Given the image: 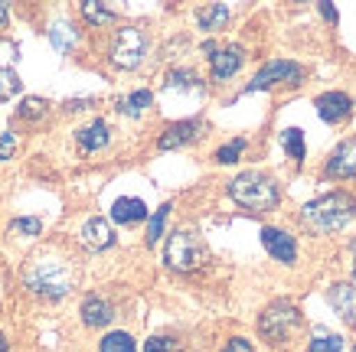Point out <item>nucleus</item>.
I'll return each mask as SVG.
<instances>
[{"instance_id": "obj_11", "label": "nucleus", "mask_w": 356, "mask_h": 352, "mask_svg": "<svg viewBox=\"0 0 356 352\" xmlns=\"http://www.w3.org/2000/svg\"><path fill=\"white\" fill-rule=\"evenodd\" d=\"M350 111H353V101H350V95H343V92H327V95L317 98V115L324 117L327 124L346 121Z\"/></svg>"}, {"instance_id": "obj_15", "label": "nucleus", "mask_w": 356, "mask_h": 352, "mask_svg": "<svg viewBox=\"0 0 356 352\" xmlns=\"http://www.w3.org/2000/svg\"><path fill=\"white\" fill-rule=\"evenodd\" d=\"M108 140H111V131L105 121H92L88 128L79 131V147H82V153H95V150L108 147Z\"/></svg>"}, {"instance_id": "obj_6", "label": "nucleus", "mask_w": 356, "mask_h": 352, "mask_svg": "<svg viewBox=\"0 0 356 352\" xmlns=\"http://www.w3.org/2000/svg\"><path fill=\"white\" fill-rule=\"evenodd\" d=\"M144 53H147V36H144V30L124 26V30L115 33V40H111V62L118 65V69H134V65H140Z\"/></svg>"}, {"instance_id": "obj_32", "label": "nucleus", "mask_w": 356, "mask_h": 352, "mask_svg": "<svg viewBox=\"0 0 356 352\" xmlns=\"http://www.w3.org/2000/svg\"><path fill=\"white\" fill-rule=\"evenodd\" d=\"M13 150H17V140H13V134H7V131H0V163L10 160Z\"/></svg>"}, {"instance_id": "obj_22", "label": "nucleus", "mask_w": 356, "mask_h": 352, "mask_svg": "<svg viewBox=\"0 0 356 352\" xmlns=\"http://www.w3.org/2000/svg\"><path fill=\"white\" fill-rule=\"evenodd\" d=\"M186 88H200V78L190 69H173L167 72V92H186Z\"/></svg>"}, {"instance_id": "obj_10", "label": "nucleus", "mask_w": 356, "mask_h": 352, "mask_svg": "<svg viewBox=\"0 0 356 352\" xmlns=\"http://www.w3.org/2000/svg\"><path fill=\"white\" fill-rule=\"evenodd\" d=\"M200 137H203V121H177V124H170V128L161 134L157 147L177 150V147H184V144H193V140H200Z\"/></svg>"}, {"instance_id": "obj_31", "label": "nucleus", "mask_w": 356, "mask_h": 352, "mask_svg": "<svg viewBox=\"0 0 356 352\" xmlns=\"http://www.w3.org/2000/svg\"><path fill=\"white\" fill-rule=\"evenodd\" d=\"M10 228L13 232H23V235H40L43 232V222H40V219H17Z\"/></svg>"}, {"instance_id": "obj_30", "label": "nucleus", "mask_w": 356, "mask_h": 352, "mask_svg": "<svg viewBox=\"0 0 356 352\" xmlns=\"http://www.w3.org/2000/svg\"><path fill=\"white\" fill-rule=\"evenodd\" d=\"M17 88H20V78H17V72H10V69H3V72H0V98L13 95Z\"/></svg>"}, {"instance_id": "obj_9", "label": "nucleus", "mask_w": 356, "mask_h": 352, "mask_svg": "<svg viewBox=\"0 0 356 352\" xmlns=\"http://www.w3.org/2000/svg\"><path fill=\"white\" fill-rule=\"evenodd\" d=\"M261 242H265V251H268L275 261L281 265H294V258H298V242H294L291 235L284 232V228H261Z\"/></svg>"}, {"instance_id": "obj_37", "label": "nucleus", "mask_w": 356, "mask_h": 352, "mask_svg": "<svg viewBox=\"0 0 356 352\" xmlns=\"http://www.w3.org/2000/svg\"><path fill=\"white\" fill-rule=\"evenodd\" d=\"M353 278H356V238H353Z\"/></svg>"}, {"instance_id": "obj_28", "label": "nucleus", "mask_w": 356, "mask_h": 352, "mask_svg": "<svg viewBox=\"0 0 356 352\" xmlns=\"http://www.w3.org/2000/svg\"><path fill=\"white\" fill-rule=\"evenodd\" d=\"M49 36H53L56 49H69V46L76 43V33H72V26H69V23H56Z\"/></svg>"}, {"instance_id": "obj_19", "label": "nucleus", "mask_w": 356, "mask_h": 352, "mask_svg": "<svg viewBox=\"0 0 356 352\" xmlns=\"http://www.w3.org/2000/svg\"><path fill=\"white\" fill-rule=\"evenodd\" d=\"M343 349V336L327 330H314V340L307 346V352H340Z\"/></svg>"}, {"instance_id": "obj_21", "label": "nucleus", "mask_w": 356, "mask_h": 352, "mask_svg": "<svg viewBox=\"0 0 356 352\" xmlns=\"http://www.w3.org/2000/svg\"><path fill=\"white\" fill-rule=\"evenodd\" d=\"M151 101H154V95L151 92H147V88H140V92H134V95H128V98H121V111H124V115H144V111H147V108H151Z\"/></svg>"}, {"instance_id": "obj_18", "label": "nucleus", "mask_w": 356, "mask_h": 352, "mask_svg": "<svg viewBox=\"0 0 356 352\" xmlns=\"http://www.w3.org/2000/svg\"><path fill=\"white\" fill-rule=\"evenodd\" d=\"M226 20H229V7H222V3H209L203 10H196V23L203 30H219Z\"/></svg>"}, {"instance_id": "obj_1", "label": "nucleus", "mask_w": 356, "mask_h": 352, "mask_svg": "<svg viewBox=\"0 0 356 352\" xmlns=\"http://www.w3.org/2000/svg\"><path fill=\"white\" fill-rule=\"evenodd\" d=\"M23 284L33 297L43 300H63L72 284H76V274L65 261H56V258H33L30 265L23 267Z\"/></svg>"}, {"instance_id": "obj_3", "label": "nucleus", "mask_w": 356, "mask_h": 352, "mask_svg": "<svg viewBox=\"0 0 356 352\" xmlns=\"http://www.w3.org/2000/svg\"><path fill=\"white\" fill-rule=\"evenodd\" d=\"M229 196L248 212H271L281 203L278 180L261 170H245L229 183Z\"/></svg>"}, {"instance_id": "obj_5", "label": "nucleus", "mask_w": 356, "mask_h": 352, "mask_svg": "<svg viewBox=\"0 0 356 352\" xmlns=\"http://www.w3.org/2000/svg\"><path fill=\"white\" fill-rule=\"evenodd\" d=\"M301 307L294 303V300H275L268 307L261 310L259 317V333L271 346H288L294 340V333L301 330Z\"/></svg>"}, {"instance_id": "obj_34", "label": "nucleus", "mask_w": 356, "mask_h": 352, "mask_svg": "<svg viewBox=\"0 0 356 352\" xmlns=\"http://www.w3.org/2000/svg\"><path fill=\"white\" fill-rule=\"evenodd\" d=\"M321 17H324V20H330V23H337V10L330 7V3H321Z\"/></svg>"}, {"instance_id": "obj_25", "label": "nucleus", "mask_w": 356, "mask_h": 352, "mask_svg": "<svg viewBox=\"0 0 356 352\" xmlns=\"http://www.w3.org/2000/svg\"><path fill=\"white\" fill-rule=\"evenodd\" d=\"M167 215H170V203H163L157 212L151 215V222H147V245H157L163 235V222H167Z\"/></svg>"}, {"instance_id": "obj_12", "label": "nucleus", "mask_w": 356, "mask_h": 352, "mask_svg": "<svg viewBox=\"0 0 356 352\" xmlns=\"http://www.w3.org/2000/svg\"><path fill=\"white\" fill-rule=\"evenodd\" d=\"M245 62V53L242 46H226V49H216L213 53V82H226L242 69Z\"/></svg>"}, {"instance_id": "obj_2", "label": "nucleus", "mask_w": 356, "mask_h": 352, "mask_svg": "<svg viewBox=\"0 0 356 352\" xmlns=\"http://www.w3.org/2000/svg\"><path fill=\"white\" fill-rule=\"evenodd\" d=\"M356 212V199L350 192H327L321 199H311V203L301 209V222L307 232L314 235H327L343 228Z\"/></svg>"}, {"instance_id": "obj_20", "label": "nucleus", "mask_w": 356, "mask_h": 352, "mask_svg": "<svg viewBox=\"0 0 356 352\" xmlns=\"http://www.w3.org/2000/svg\"><path fill=\"white\" fill-rule=\"evenodd\" d=\"M82 17H86L92 26H108V23H115V13H111L105 3H98V0L82 3Z\"/></svg>"}, {"instance_id": "obj_23", "label": "nucleus", "mask_w": 356, "mask_h": 352, "mask_svg": "<svg viewBox=\"0 0 356 352\" xmlns=\"http://www.w3.org/2000/svg\"><path fill=\"white\" fill-rule=\"evenodd\" d=\"M281 144H284V150H288L291 160H298V163L304 160V153H307V147H304V131L288 128L284 134H281Z\"/></svg>"}, {"instance_id": "obj_4", "label": "nucleus", "mask_w": 356, "mask_h": 352, "mask_svg": "<svg viewBox=\"0 0 356 352\" xmlns=\"http://www.w3.org/2000/svg\"><path fill=\"white\" fill-rule=\"evenodd\" d=\"M163 261L170 271L177 274H193L209 261V248H206L203 235L190 228V225H180L173 228L170 238H167V248H163Z\"/></svg>"}, {"instance_id": "obj_8", "label": "nucleus", "mask_w": 356, "mask_h": 352, "mask_svg": "<svg viewBox=\"0 0 356 352\" xmlns=\"http://www.w3.org/2000/svg\"><path fill=\"white\" fill-rule=\"evenodd\" d=\"M324 176H330V180H353L356 176V137L343 140V144L327 157Z\"/></svg>"}, {"instance_id": "obj_26", "label": "nucleus", "mask_w": 356, "mask_h": 352, "mask_svg": "<svg viewBox=\"0 0 356 352\" xmlns=\"http://www.w3.org/2000/svg\"><path fill=\"white\" fill-rule=\"evenodd\" d=\"M144 352H184V346L177 336H151L144 342Z\"/></svg>"}, {"instance_id": "obj_17", "label": "nucleus", "mask_w": 356, "mask_h": 352, "mask_svg": "<svg viewBox=\"0 0 356 352\" xmlns=\"http://www.w3.org/2000/svg\"><path fill=\"white\" fill-rule=\"evenodd\" d=\"M330 303H334V310L343 317L346 323L356 320V313H353V287H350V284H334V287H330Z\"/></svg>"}, {"instance_id": "obj_16", "label": "nucleus", "mask_w": 356, "mask_h": 352, "mask_svg": "<svg viewBox=\"0 0 356 352\" xmlns=\"http://www.w3.org/2000/svg\"><path fill=\"white\" fill-rule=\"evenodd\" d=\"M144 215H147V206L140 203V199H134V196H121V199H115V206H111V219L121 225L144 222Z\"/></svg>"}, {"instance_id": "obj_33", "label": "nucleus", "mask_w": 356, "mask_h": 352, "mask_svg": "<svg viewBox=\"0 0 356 352\" xmlns=\"http://www.w3.org/2000/svg\"><path fill=\"white\" fill-rule=\"evenodd\" d=\"M222 352H255V349H252V342H248V340L236 336V340H229L226 346H222Z\"/></svg>"}, {"instance_id": "obj_38", "label": "nucleus", "mask_w": 356, "mask_h": 352, "mask_svg": "<svg viewBox=\"0 0 356 352\" xmlns=\"http://www.w3.org/2000/svg\"><path fill=\"white\" fill-rule=\"evenodd\" d=\"M353 352H356V346H353Z\"/></svg>"}, {"instance_id": "obj_36", "label": "nucleus", "mask_w": 356, "mask_h": 352, "mask_svg": "<svg viewBox=\"0 0 356 352\" xmlns=\"http://www.w3.org/2000/svg\"><path fill=\"white\" fill-rule=\"evenodd\" d=\"M0 352H7V336L0 333Z\"/></svg>"}, {"instance_id": "obj_24", "label": "nucleus", "mask_w": 356, "mask_h": 352, "mask_svg": "<svg viewBox=\"0 0 356 352\" xmlns=\"http://www.w3.org/2000/svg\"><path fill=\"white\" fill-rule=\"evenodd\" d=\"M98 352H138V346H134L128 333H108L98 346Z\"/></svg>"}, {"instance_id": "obj_29", "label": "nucleus", "mask_w": 356, "mask_h": 352, "mask_svg": "<svg viewBox=\"0 0 356 352\" xmlns=\"http://www.w3.org/2000/svg\"><path fill=\"white\" fill-rule=\"evenodd\" d=\"M242 150H245V140L238 137V140H232V144H226V147L216 150V160L219 163H236L238 157H242Z\"/></svg>"}, {"instance_id": "obj_14", "label": "nucleus", "mask_w": 356, "mask_h": 352, "mask_svg": "<svg viewBox=\"0 0 356 352\" xmlns=\"http://www.w3.org/2000/svg\"><path fill=\"white\" fill-rule=\"evenodd\" d=\"M111 317H115V310H111V303L105 297L92 294V297L82 300V320H86V326H105V323H111Z\"/></svg>"}, {"instance_id": "obj_35", "label": "nucleus", "mask_w": 356, "mask_h": 352, "mask_svg": "<svg viewBox=\"0 0 356 352\" xmlns=\"http://www.w3.org/2000/svg\"><path fill=\"white\" fill-rule=\"evenodd\" d=\"M7 17H10V13H7V3H0V26H7Z\"/></svg>"}, {"instance_id": "obj_7", "label": "nucleus", "mask_w": 356, "mask_h": 352, "mask_svg": "<svg viewBox=\"0 0 356 352\" xmlns=\"http://www.w3.org/2000/svg\"><path fill=\"white\" fill-rule=\"evenodd\" d=\"M304 78V69L298 62H284V59H278V62H268L261 65L259 75L248 82L245 92H261V88H271L275 82H284V85H301Z\"/></svg>"}, {"instance_id": "obj_27", "label": "nucleus", "mask_w": 356, "mask_h": 352, "mask_svg": "<svg viewBox=\"0 0 356 352\" xmlns=\"http://www.w3.org/2000/svg\"><path fill=\"white\" fill-rule=\"evenodd\" d=\"M20 117L23 121H40V117H46V101L43 98H23Z\"/></svg>"}, {"instance_id": "obj_13", "label": "nucleus", "mask_w": 356, "mask_h": 352, "mask_svg": "<svg viewBox=\"0 0 356 352\" xmlns=\"http://www.w3.org/2000/svg\"><path fill=\"white\" fill-rule=\"evenodd\" d=\"M82 245L88 248V251H105V248L115 245V232H111L108 219H88L86 225H82Z\"/></svg>"}]
</instances>
